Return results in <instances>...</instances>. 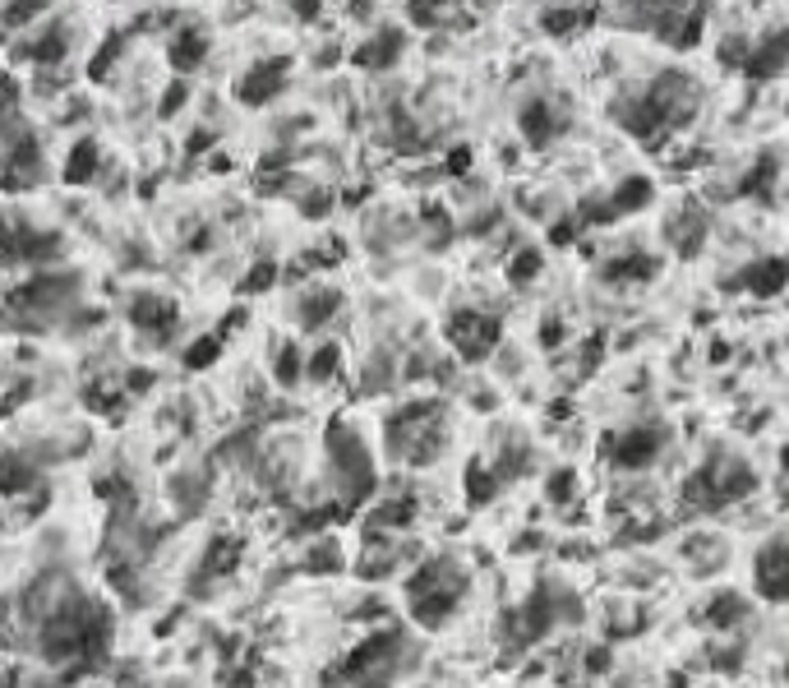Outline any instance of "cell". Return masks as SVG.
<instances>
[{
  "mask_svg": "<svg viewBox=\"0 0 789 688\" xmlns=\"http://www.w3.org/2000/svg\"><path fill=\"white\" fill-rule=\"evenodd\" d=\"M776 176H780V157L776 153H762L748 167V176H743V185H739V194H748V199H771V185H776Z\"/></svg>",
  "mask_w": 789,
  "mask_h": 688,
  "instance_id": "ffe728a7",
  "label": "cell"
},
{
  "mask_svg": "<svg viewBox=\"0 0 789 688\" xmlns=\"http://www.w3.org/2000/svg\"><path fill=\"white\" fill-rule=\"evenodd\" d=\"M656 273H660V259H651V254H628V259L605 264V278L610 282H651Z\"/></svg>",
  "mask_w": 789,
  "mask_h": 688,
  "instance_id": "7402d4cb",
  "label": "cell"
},
{
  "mask_svg": "<svg viewBox=\"0 0 789 688\" xmlns=\"http://www.w3.org/2000/svg\"><path fill=\"white\" fill-rule=\"evenodd\" d=\"M785 467H789V448H785Z\"/></svg>",
  "mask_w": 789,
  "mask_h": 688,
  "instance_id": "c3c4849f",
  "label": "cell"
},
{
  "mask_svg": "<svg viewBox=\"0 0 789 688\" xmlns=\"http://www.w3.org/2000/svg\"><path fill=\"white\" fill-rule=\"evenodd\" d=\"M287 70L291 65L282 61V56H273V61H259L245 79L236 84V97L245 102V107H259V102H273L282 88H287Z\"/></svg>",
  "mask_w": 789,
  "mask_h": 688,
  "instance_id": "30bf717a",
  "label": "cell"
},
{
  "mask_svg": "<svg viewBox=\"0 0 789 688\" xmlns=\"http://www.w3.org/2000/svg\"><path fill=\"white\" fill-rule=\"evenodd\" d=\"M503 324L499 314H480V310H457L453 319H448V342L457 347V356L462 361H485L494 351V342H499Z\"/></svg>",
  "mask_w": 789,
  "mask_h": 688,
  "instance_id": "5b68a950",
  "label": "cell"
},
{
  "mask_svg": "<svg viewBox=\"0 0 789 688\" xmlns=\"http://www.w3.org/2000/svg\"><path fill=\"white\" fill-rule=\"evenodd\" d=\"M337 564H342V550H337L333 536H323V541L314 545V555L305 559V568H310V573H333Z\"/></svg>",
  "mask_w": 789,
  "mask_h": 688,
  "instance_id": "d6a6232c",
  "label": "cell"
},
{
  "mask_svg": "<svg viewBox=\"0 0 789 688\" xmlns=\"http://www.w3.org/2000/svg\"><path fill=\"white\" fill-rule=\"evenodd\" d=\"M176 504H180V513L185 518H194L199 508H204V499H208V481L204 476H185V481H176Z\"/></svg>",
  "mask_w": 789,
  "mask_h": 688,
  "instance_id": "f546056e",
  "label": "cell"
},
{
  "mask_svg": "<svg viewBox=\"0 0 789 688\" xmlns=\"http://www.w3.org/2000/svg\"><path fill=\"white\" fill-rule=\"evenodd\" d=\"M328 458H333V476L342 485V504L347 508L365 504L374 495V467L356 430H347L342 421L328 425Z\"/></svg>",
  "mask_w": 789,
  "mask_h": 688,
  "instance_id": "277c9868",
  "label": "cell"
},
{
  "mask_svg": "<svg viewBox=\"0 0 789 688\" xmlns=\"http://www.w3.org/2000/svg\"><path fill=\"white\" fill-rule=\"evenodd\" d=\"M748 42H743V37H725V42H720V61L725 65H748Z\"/></svg>",
  "mask_w": 789,
  "mask_h": 688,
  "instance_id": "74e56055",
  "label": "cell"
},
{
  "mask_svg": "<svg viewBox=\"0 0 789 688\" xmlns=\"http://www.w3.org/2000/svg\"><path fill=\"white\" fill-rule=\"evenodd\" d=\"M60 56H65V33H60V28L28 47V61H37V65H60Z\"/></svg>",
  "mask_w": 789,
  "mask_h": 688,
  "instance_id": "1f68e13d",
  "label": "cell"
},
{
  "mask_svg": "<svg viewBox=\"0 0 789 688\" xmlns=\"http://www.w3.org/2000/svg\"><path fill=\"white\" fill-rule=\"evenodd\" d=\"M522 134H526V144H536V148H545L559 134V121H554V111H550V102H526L522 107Z\"/></svg>",
  "mask_w": 789,
  "mask_h": 688,
  "instance_id": "ac0fdd59",
  "label": "cell"
},
{
  "mask_svg": "<svg viewBox=\"0 0 789 688\" xmlns=\"http://www.w3.org/2000/svg\"><path fill=\"white\" fill-rule=\"evenodd\" d=\"M97 176V144L93 139H79V144L70 148V157H65V181L84 185Z\"/></svg>",
  "mask_w": 789,
  "mask_h": 688,
  "instance_id": "cb8c5ba5",
  "label": "cell"
},
{
  "mask_svg": "<svg viewBox=\"0 0 789 688\" xmlns=\"http://www.w3.org/2000/svg\"><path fill=\"white\" fill-rule=\"evenodd\" d=\"M577 490V476H573V467H563V471H554L550 476V499L554 504H568V495Z\"/></svg>",
  "mask_w": 789,
  "mask_h": 688,
  "instance_id": "8d00e7d4",
  "label": "cell"
},
{
  "mask_svg": "<svg viewBox=\"0 0 789 688\" xmlns=\"http://www.w3.org/2000/svg\"><path fill=\"white\" fill-rule=\"evenodd\" d=\"M37 10H42V5H5L0 14H5V24L19 28V24H28V14H37Z\"/></svg>",
  "mask_w": 789,
  "mask_h": 688,
  "instance_id": "ee69618b",
  "label": "cell"
},
{
  "mask_svg": "<svg viewBox=\"0 0 789 688\" xmlns=\"http://www.w3.org/2000/svg\"><path fill=\"white\" fill-rule=\"evenodd\" d=\"M407 14H411V19H416V24L420 28H434V24H439V5H407Z\"/></svg>",
  "mask_w": 789,
  "mask_h": 688,
  "instance_id": "60d3db41",
  "label": "cell"
},
{
  "mask_svg": "<svg viewBox=\"0 0 789 688\" xmlns=\"http://www.w3.org/2000/svg\"><path fill=\"white\" fill-rule=\"evenodd\" d=\"M734 287L753 291V296H776V291L789 287V259H757V264L743 268Z\"/></svg>",
  "mask_w": 789,
  "mask_h": 688,
  "instance_id": "5bb4252c",
  "label": "cell"
},
{
  "mask_svg": "<svg viewBox=\"0 0 789 688\" xmlns=\"http://www.w3.org/2000/svg\"><path fill=\"white\" fill-rule=\"evenodd\" d=\"M388 448L393 458H407L416 467L434 458L443 448V407L439 402H411L388 421Z\"/></svg>",
  "mask_w": 789,
  "mask_h": 688,
  "instance_id": "3957f363",
  "label": "cell"
},
{
  "mask_svg": "<svg viewBox=\"0 0 789 688\" xmlns=\"http://www.w3.org/2000/svg\"><path fill=\"white\" fill-rule=\"evenodd\" d=\"M706 471H711V485H716L720 508L734 504V499H743V495H753V490H757V476L748 471V462H739V458L706 462Z\"/></svg>",
  "mask_w": 789,
  "mask_h": 688,
  "instance_id": "7c38bea8",
  "label": "cell"
},
{
  "mask_svg": "<svg viewBox=\"0 0 789 688\" xmlns=\"http://www.w3.org/2000/svg\"><path fill=\"white\" fill-rule=\"evenodd\" d=\"M148 384H153V375H144V370H134V375H130V388H134V393H139V388H148Z\"/></svg>",
  "mask_w": 789,
  "mask_h": 688,
  "instance_id": "7dc6e473",
  "label": "cell"
},
{
  "mask_svg": "<svg viewBox=\"0 0 789 688\" xmlns=\"http://www.w3.org/2000/svg\"><path fill=\"white\" fill-rule=\"evenodd\" d=\"M573 236H577V218H563V222H554V227H550V241L554 245H568Z\"/></svg>",
  "mask_w": 789,
  "mask_h": 688,
  "instance_id": "7bdbcfd3",
  "label": "cell"
},
{
  "mask_svg": "<svg viewBox=\"0 0 789 688\" xmlns=\"http://www.w3.org/2000/svg\"><path fill=\"white\" fill-rule=\"evenodd\" d=\"M305 375V361H300L296 347H282V356H277V384L282 388H296V379Z\"/></svg>",
  "mask_w": 789,
  "mask_h": 688,
  "instance_id": "e575fe53",
  "label": "cell"
},
{
  "mask_svg": "<svg viewBox=\"0 0 789 688\" xmlns=\"http://www.w3.org/2000/svg\"><path fill=\"white\" fill-rule=\"evenodd\" d=\"M217 351H222V338H199L190 351H185V370H204V365H213L217 361Z\"/></svg>",
  "mask_w": 789,
  "mask_h": 688,
  "instance_id": "836d02e7",
  "label": "cell"
},
{
  "mask_svg": "<svg viewBox=\"0 0 789 688\" xmlns=\"http://www.w3.org/2000/svg\"><path fill=\"white\" fill-rule=\"evenodd\" d=\"M185 97H190V88H185V79H176V84L167 88V97H162V107H157V111H162V116H176V111L185 107Z\"/></svg>",
  "mask_w": 789,
  "mask_h": 688,
  "instance_id": "f35d334b",
  "label": "cell"
},
{
  "mask_svg": "<svg viewBox=\"0 0 789 688\" xmlns=\"http://www.w3.org/2000/svg\"><path fill=\"white\" fill-rule=\"evenodd\" d=\"M273 264H254L250 268V278H245V291H263V287H273Z\"/></svg>",
  "mask_w": 789,
  "mask_h": 688,
  "instance_id": "ab89813d",
  "label": "cell"
},
{
  "mask_svg": "<svg viewBox=\"0 0 789 688\" xmlns=\"http://www.w3.org/2000/svg\"><path fill=\"white\" fill-rule=\"evenodd\" d=\"M471 171V148H453L448 153V176H467Z\"/></svg>",
  "mask_w": 789,
  "mask_h": 688,
  "instance_id": "b9f144b4",
  "label": "cell"
},
{
  "mask_svg": "<svg viewBox=\"0 0 789 688\" xmlns=\"http://www.w3.org/2000/svg\"><path fill=\"white\" fill-rule=\"evenodd\" d=\"M610 661H614L610 647H596V652L586 656V670H596V675H600V670H610Z\"/></svg>",
  "mask_w": 789,
  "mask_h": 688,
  "instance_id": "f6af8a7d",
  "label": "cell"
},
{
  "mask_svg": "<svg viewBox=\"0 0 789 688\" xmlns=\"http://www.w3.org/2000/svg\"><path fill=\"white\" fill-rule=\"evenodd\" d=\"M591 14H600L596 5H550V10H540V28L554 37H573L591 24Z\"/></svg>",
  "mask_w": 789,
  "mask_h": 688,
  "instance_id": "2e32d148",
  "label": "cell"
},
{
  "mask_svg": "<svg viewBox=\"0 0 789 688\" xmlns=\"http://www.w3.org/2000/svg\"><path fill=\"white\" fill-rule=\"evenodd\" d=\"M789 65V28H771V33L757 37V47L748 51V79H776Z\"/></svg>",
  "mask_w": 789,
  "mask_h": 688,
  "instance_id": "8fae6325",
  "label": "cell"
},
{
  "mask_svg": "<svg viewBox=\"0 0 789 688\" xmlns=\"http://www.w3.org/2000/svg\"><path fill=\"white\" fill-rule=\"evenodd\" d=\"M411 518H416V499L402 495V499H393V504L374 508V513H370V527H374V532H379V527H402V522H411Z\"/></svg>",
  "mask_w": 789,
  "mask_h": 688,
  "instance_id": "83f0119b",
  "label": "cell"
},
{
  "mask_svg": "<svg viewBox=\"0 0 789 688\" xmlns=\"http://www.w3.org/2000/svg\"><path fill=\"white\" fill-rule=\"evenodd\" d=\"M651 199H656V185L646 181V176H628V181L610 194V208H614V218H619V213H637V208H646Z\"/></svg>",
  "mask_w": 789,
  "mask_h": 688,
  "instance_id": "44dd1931",
  "label": "cell"
},
{
  "mask_svg": "<svg viewBox=\"0 0 789 688\" xmlns=\"http://www.w3.org/2000/svg\"><path fill=\"white\" fill-rule=\"evenodd\" d=\"M494 490H499V476H490L485 462H471L467 467V499L471 504H490Z\"/></svg>",
  "mask_w": 789,
  "mask_h": 688,
  "instance_id": "f1b7e54d",
  "label": "cell"
},
{
  "mask_svg": "<svg viewBox=\"0 0 789 688\" xmlns=\"http://www.w3.org/2000/svg\"><path fill=\"white\" fill-rule=\"evenodd\" d=\"M706 619H711L716 628H730V624H739V619H748V601H743V596H734V592L711 596V605H706Z\"/></svg>",
  "mask_w": 789,
  "mask_h": 688,
  "instance_id": "484cf974",
  "label": "cell"
},
{
  "mask_svg": "<svg viewBox=\"0 0 789 688\" xmlns=\"http://www.w3.org/2000/svg\"><path fill=\"white\" fill-rule=\"evenodd\" d=\"M37 481V467L24 458H0V495H14V490H24V485Z\"/></svg>",
  "mask_w": 789,
  "mask_h": 688,
  "instance_id": "4316f807",
  "label": "cell"
},
{
  "mask_svg": "<svg viewBox=\"0 0 789 688\" xmlns=\"http://www.w3.org/2000/svg\"><path fill=\"white\" fill-rule=\"evenodd\" d=\"M697 107H702V88H697L693 74L665 70L646 84V93L628 97V102H614V121L633 134V139H646V144H651V139H660L665 130H688Z\"/></svg>",
  "mask_w": 789,
  "mask_h": 688,
  "instance_id": "6da1fadb",
  "label": "cell"
},
{
  "mask_svg": "<svg viewBox=\"0 0 789 688\" xmlns=\"http://www.w3.org/2000/svg\"><path fill=\"white\" fill-rule=\"evenodd\" d=\"M74 291H79V282L65 278V273H47V278H33L24 282V287L10 296V310H37V314H47L56 310L60 301H70Z\"/></svg>",
  "mask_w": 789,
  "mask_h": 688,
  "instance_id": "ba28073f",
  "label": "cell"
},
{
  "mask_svg": "<svg viewBox=\"0 0 789 688\" xmlns=\"http://www.w3.org/2000/svg\"><path fill=\"white\" fill-rule=\"evenodd\" d=\"M660 448H665V430L660 425H633V430H623L610 444V458L623 471H642L660 458Z\"/></svg>",
  "mask_w": 789,
  "mask_h": 688,
  "instance_id": "8992f818",
  "label": "cell"
},
{
  "mask_svg": "<svg viewBox=\"0 0 789 688\" xmlns=\"http://www.w3.org/2000/svg\"><path fill=\"white\" fill-rule=\"evenodd\" d=\"M706 24V5H660V19H656V37H665L674 51H688L702 37Z\"/></svg>",
  "mask_w": 789,
  "mask_h": 688,
  "instance_id": "9c48e42d",
  "label": "cell"
},
{
  "mask_svg": "<svg viewBox=\"0 0 789 688\" xmlns=\"http://www.w3.org/2000/svg\"><path fill=\"white\" fill-rule=\"evenodd\" d=\"M328 375H337V347H333V342L314 351V361H310V379H314V384H323Z\"/></svg>",
  "mask_w": 789,
  "mask_h": 688,
  "instance_id": "d590c367",
  "label": "cell"
},
{
  "mask_svg": "<svg viewBox=\"0 0 789 688\" xmlns=\"http://www.w3.org/2000/svg\"><path fill=\"white\" fill-rule=\"evenodd\" d=\"M540 338H545V347H554V342L563 338V324H559V319H550V324L540 328Z\"/></svg>",
  "mask_w": 789,
  "mask_h": 688,
  "instance_id": "bcb514c9",
  "label": "cell"
},
{
  "mask_svg": "<svg viewBox=\"0 0 789 688\" xmlns=\"http://www.w3.org/2000/svg\"><path fill=\"white\" fill-rule=\"evenodd\" d=\"M130 319H134V328H144L148 338L162 342L171 328H176V305H171L167 296H134Z\"/></svg>",
  "mask_w": 789,
  "mask_h": 688,
  "instance_id": "4fadbf2b",
  "label": "cell"
},
{
  "mask_svg": "<svg viewBox=\"0 0 789 688\" xmlns=\"http://www.w3.org/2000/svg\"><path fill=\"white\" fill-rule=\"evenodd\" d=\"M402 28H383L379 37H370V42H360L356 47V65L360 70H388V65L402 56Z\"/></svg>",
  "mask_w": 789,
  "mask_h": 688,
  "instance_id": "9a60e30c",
  "label": "cell"
},
{
  "mask_svg": "<svg viewBox=\"0 0 789 688\" xmlns=\"http://www.w3.org/2000/svg\"><path fill=\"white\" fill-rule=\"evenodd\" d=\"M342 305V296H337L333 287H323V291H310L305 301H300V328H319L328 324V314Z\"/></svg>",
  "mask_w": 789,
  "mask_h": 688,
  "instance_id": "603a6c76",
  "label": "cell"
},
{
  "mask_svg": "<svg viewBox=\"0 0 789 688\" xmlns=\"http://www.w3.org/2000/svg\"><path fill=\"white\" fill-rule=\"evenodd\" d=\"M467 592V573L453 564V559H430V564H420L416 573L407 578V596H411V615L416 624L425 628H439L443 619L457 610Z\"/></svg>",
  "mask_w": 789,
  "mask_h": 688,
  "instance_id": "7a4b0ae2",
  "label": "cell"
},
{
  "mask_svg": "<svg viewBox=\"0 0 789 688\" xmlns=\"http://www.w3.org/2000/svg\"><path fill=\"white\" fill-rule=\"evenodd\" d=\"M670 236H674V250H679L683 259H693V254L702 250V241H706V218L697 213V208H688L683 218L670 222Z\"/></svg>",
  "mask_w": 789,
  "mask_h": 688,
  "instance_id": "d6986e66",
  "label": "cell"
},
{
  "mask_svg": "<svg viewBox=\"0 0 789 688\" xmlns=\"http://www.w3.org/2000/svg\"><path fill=\"white\" fill-rule=\"evenodd\" d=\"M536 273H540V250H536V245H526V250H517L513 259H508V278H513L517 287H526Z\"/></svg>",
  "mask_w": 789,
  "mask_h": 688,
  "instance_id": "4dcf8cb0",
  "label": "cell"
},
{
  "mask_svg": "<svg viewBox=\"0 0 789 688\" xmlns=\"http://www.w3.org/2000/svg\"><path fill=\"white\" fill-rule=\"evenodd\" d=\"M753 582L757 596H766V601H789V541H771L757 550Z\"/></svg>",
  "mask_w": 789,
  "mask_h": 688,
  "instance_id": "52a82bcc",
  "label": "cell"
},
{
  "mask_svg": "<svg viewBox=\"0 0 789 688\" xmlns=\"http://www.w3.org/2000/svg\"><path fill=\"white\" fill-rule=\"evenodd\" d=\"M236 559H240V541H236V536H227V541H213V545H208V555H204V564H199L194 592H204L208 578H222V573H231V568H236Z\"/></svg>",
  "mask_w": 789,
  "mask_h": 688,
  "instance_id": "e0dca14e",
  "label": "cell"
},
{
  "mask_svg": "<svg viewBox=\"0 0 789 688\" xmlns=\"http://www.w3.org/2000/svg\"><path fill=\"white\" fill-rule=\"evenodd\" d=\"M204 51H208V37L199 33V28H185V33L171 42V65H176V70H194V65L204 61Z\"/></svg>",
  "mask_w": 789,
  "mask_h": 688,
  "instance_id": "d4e9b609",
  "label": "cell"
}]
</instances>
